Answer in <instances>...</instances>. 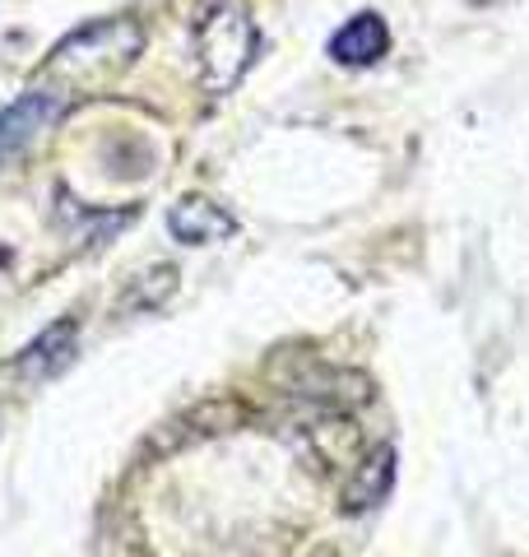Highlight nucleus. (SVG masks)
Here are the masks:
<instances>
[{
  "label": "nucleus",
  "mask_w": 529,
  "mask_h": 557,
  "mask_svg": "<svg viewBox=\"0 0 529 557\" xmlns=\"http://www.w3.org/2000/svg\"><path fill=\"white\" fill-rule=\"evenodd\" d=\"M139 47H145V28L135 20H98L75 28L57 51L47 57V75L61 84V94H88L112 84L116 75H126L135 65Z\"/></svg>",
  "instance_id": "obj_1"
},
{
  "label": "nucleus",
  "mask_w": 529,
  "mask_h": 557,
  "mask_svg": "<svg viewBox=\"0 0 529 557\" xmlns=\"http://www.w3.org/2000/svg\"><path fill=\"white\" fill-rule=\"evenodd\" d=\"M260 33L237 0H214L196 24V65L205 94H233V84L251 70Z\"/></svg>",
  "instance_id": "obj_2"
},
{
  "label": "nucleus",
  "mask_w": 529,
  "mask_h": 557,
  "mask_svg": "<svg viewBox=\"0 0 529 557\" xmlns=\"http://www.w3.org/2000/svg\"><path fill=\"white\" fill-rule=\"evenodd\" d=\"M65 102L70 98L61 89H33L20 102L0 108V168L24 159V153L65 116Z\"/></svg>",
  "instance_id": "obj_3"
},
{
  "label": "nucleus",
  "mask_w": 529,
  "mask_h": 557,
  "mask_svg": "<svg viewBox=\"0 0 529 557\" xmlns=\"http://www.w3.org/2000/svg\"><path fill=\"white\" fill-rule=\"evenodd\" d=\"M168 228H172L176 242H186V247H205V242L233 237V233H237V219L227 214L223 205H214V200L186 196V200H176V205H172Z\"/></svg>",
  "instance_id": "obj_4"
},
{
  "label": "nucleus",
  "mask_w": 529,
  "mask_h": 557,
  "mask_svg": "<svg viewBox=\"0 0 529 557\" xmlns=\"http://www.w3.org/2000/svg\"><path fill=\"white\" fill-rule=\"evenodd\" d=\"M385 51H391V28H385V20L377 10H362L353 14V20L330 38V57L340 65H377Z\"/></svg>",
  "instance_id": "obj_5"
},
{
  "label": "nucleus",
  "mask_w": 529,
  "mask_h": 557,
  "mask_svg": "<svg viewBox=\"0 0 529 557\" xmlns=\"http://www.w3.org/2000/svg\"><path fill=\"white\" fill-rule=\"evenodd\" d=\"M391 483H395V450L391 446H377L362 465H353L344 507L348 511H372V507H381V502L391 497Z\"/></svg>",
  "instance_id": "obj_6"
},
{
  "label": "nucleus",
  "mask_w": 529,
  "mask_h": 557,
  "mask_svg": "<svg viewBox=\"0 0 529 557\" xmlns=\"http://www.w3.org/2000/svg\"><path fill=\"white\" fill-rule=\"evenodd\" d=\"M70 354H75V325L61 321V325H51L42 339H33L24 354H20V362H14V368H24V372H33V376H51L57 368H65Z\"/></svg>",
  "instance_id": "obj_7"
}]
</instances>
